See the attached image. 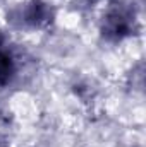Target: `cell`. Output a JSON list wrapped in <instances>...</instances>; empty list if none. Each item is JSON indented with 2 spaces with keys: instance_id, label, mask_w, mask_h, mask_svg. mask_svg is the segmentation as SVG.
Here are the masks:
<instances>
[{
  "instance_id": "6da1fadb",
  "label": "cell",
  "mask_w": 146,
  "mask_h": 147,
  "mask_svg": "<svg viewBox=\"0 0 146 147\" xmlns=\"http://www.w3.org/2000/svg\"><path fill=\"white\" fill-rule=\"evenodd\" d=\"M134 10L124 3H115L103 17L102 33L108 39H122L134 31Z\"/></svg>"
},
{
  "instance_id": "7a4b0ae2",
  "label": "cell",
  "mask_w": 146,
  "mask_h": 147,
  "mask_svg": "<svg viewBox=\"0 0 146 147\" xmlns=\"http://www.w3.org/2000/svg\"><path fill=\"white\" fill-rule=\"evenodd\" d=\"M10 21L19 28H41L52 21V10L41 0H29L10 12Z\"/></svg>"
},
{
  "instance_id": "3957f363",
  "label": "cell",
  "mask_w": 146,
  "mask_h": 147,
  "mask_svg": "<svg viewBox=\"0 0 146 147\" xmlns=\"http://www.w3.org/2000/svg\"><path fill=\"white\" fill-rule=\"evenodd\" d=\"M16 75V58L5 48V39L0 34V86L9 84Z\"/></svg>"
},
{
  "instance_id": "277c9868",
  "label": "cell",
  "mask_w": 146,
  "mask_h": 147,
  "mask_svg": "<svg viewBox=\"0 0 146 147\" xmlns=\"http://www.w3.org/2000/svg\"><path fill=\"white\" fill-rule=\"evenodd\" d=\"M0 147H7V146H5V144H3V142H2V140H0Z\"/></svg>"
},
{
  "instance_id": "5b68a950",
  "label": "cell",
  "mask_w": 146,
  "mask_h": 147,
  "mask_svg": "<svg viewBox=\"0 0 146 147\" xmlns=\"http://www.w3.org/2000/svg\"><path fill=\"white\" fill-rule=\"evenodd\" d=\"M88 2H96V0H88Z\"/></svg>"
}]
</instances>
